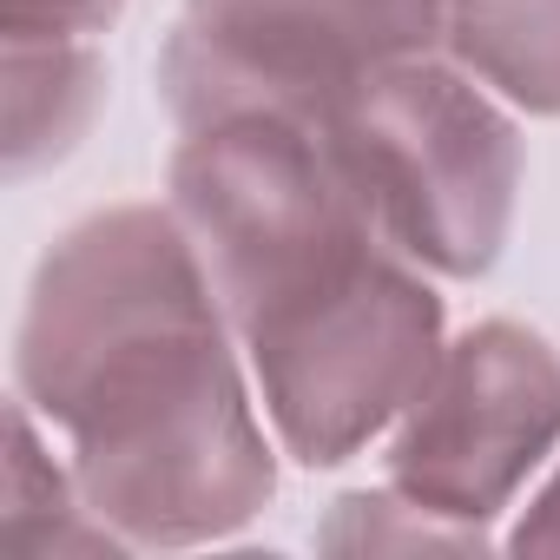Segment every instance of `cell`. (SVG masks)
Masks as SVG:
<instances>
[{
    "label": "cell",
    "instance_id": "obj_2",
    "mask_svg": "<svg viewBox=\"0 0 560 560\" xmlns=\"http://www.w3.org/2000/svg\"><path fill=\"white\" fill-rule=\"evenodd\" d=\"M317 132L383 244L429 277L494 270L521 198V132L475 73L448 54L389 60L363 73Z\"/></svg>",
    "mask_w": 560,
    "mask_h": 560
},
{
    "label": "cell",
    "instance_id": "obj_6",
    "mask_svg": "<svg viewBox=\"0 0 560 560\" xmlns=\"http://www.w3.org/2000/svg\"><path fill=\"white\" fill-rule=\"evenodd\" d=\"M560 442V357L540 330L488 317L442 343L429 383L389 429V488L488 527Z\"/></svg>",
    "mask_w": 560,
    "mask_h": 560
},
{
    "label": "cell",
    "instance_id": "obj_9",
    "mask_svg": "<svg viewBox=\"0 0 560 560\" xmlns=\"http://www.w3.org/2000/svg\"><path fill=\"white\" fill-rule=\"evenodd\" d=\"M0 508H8L0 514V547L14 560H34V553H119L126 547L86 508L73 468L47 455L40 416L21 396L8 402V501Z\"/></svg>",
    "mask_w": 560,
    "mask_h": 560
},
{
    "label": "cell",
    "instance_id": "obj_3",
    "mask_svg": "<svg viewBox=\"0 0 560 560\" xmlns=\"http://www.w3.org/2000/svg\"><path fill=\"white\" fill-rule=\"evenodd\" d=\"M237 343L277 448L304 468H337L402 422L448 337L422 264L376 237L317 284L257 311Z\"/></svg>",
    "mask_w": 560,
    "mask_h": 560
},
{
    "label": "cell",
    "instance_id": "obj_4",
    "mask_svg": "<svg viewBox=\"0 0 560 560\" xmlns=\"http://www.w3.org/2000/svg\"><path fill=\"white\" fill-rule=\"evenodd\" d=\"M165 205L198 244L231 330L376 244V224L337 172L324 132L284 113L185 126Z\"/></svg>",
    "mask_w": 560,
    "mask_h": 560
},
{
    "label": "cell",
    "instance_id": "obj_10",
    "mask_svg": "<svg viewBox=\"0 0 560 560\" xmlns=\"http://www.w3.org/2000/svg\"><path fill=\"white\" fill-rule=\"evenodd\" d=\"M402 494V488H396ZM396 514V501H389V488H376V494H350V501H337V521H330V547H481V527H462V521H448V514H429L422 501H409L402 494V521H389Z\"/></svg>",
    "mask_w": 560,
    "mask_h": 560
},
{
    "label": "cell",
    "instance_id": "obj_12",
    "mask_svg": "<svg viewBox=\"0 0 560 560\" xmlns=\"http://www.w3.org/2000/svg\"><path fill=\"white\" fill-rule=\"evenodd\" d=\"M508 547H514V553H560V468H553V475H547V488L521 508V521H514Z\"/></svg>",
    "mask_w": 560,
    "mask_h": 560
},
{
    "label": "cell",
    "instance_id": "obj_1",
    "mask_svg": "<svg viewBox=\"0 0 560 560\" xmlns=\"http://www.w3.org/2000/svg\"><path fill=\"white\" fill-rule=\"evenodd\" d=\"M14 396L126 547L224 540L277 488L244 343L172 205H106L54 237L14 330Z\"/></svg>",
    "mask_w": 560,
    "mask_h": 560
},
{
    "label": "cell",
    "instance_id": "obj_8",
    "mask_svg": "<svg viewBox=\"0 0 560 560\" xmlns=\"http://www.w3.org/2000/svg\"><path fill=\"white\" fill-rule=\"evenodd\" d=\"M8 47V178H34L60 165L100 100H106V60L93 40H0Z\"/></svg>",
    "mask_w": 560,
    "mask_h": 560
},
{
    "label": "cell",
    "instance_id": "obj_5",
    "mask_svg": "<svg viewBox=\"0 0 560 560\" xmlns=\"http://www.w3.org/2000/svg\"><path fill=\"white\" fill-rule=\"evenodd\" d=\"M442 54V0H185L159 100L185 126L224 113L324 119L363 73Z\"/></svg>",
    "mask_w": 560,
    "mask_h": 560
},
{
    "label": "cell",
    "instance_id": "obj_7",
    "mask_svg": "<svg viewBox=\"0 0 560 560\" xmlns=\"http://www.w3.org/2000/svg\"><path fill=\"white\" fill-rule=\"evenodd\" d=\"M442 54L501 106L560 119V0H442Z\"/></svg>",
    "mask_w": 560,
    "mask_h": 560
},
{
    "label": "cell",
    "instance_id": "obj_11",
    "mask_svg": "<svg viewBox=\"0 0 560 560\" xmlns=\"http://www.w3.org/2000/svg\"><path fill=\"white\" fill-rule=\"evenodd\" d=\"M126 0H0V40H93Z\"/></svg>",
    "mask_w": 560,
    "mask_h": 560
}]
</instances>
